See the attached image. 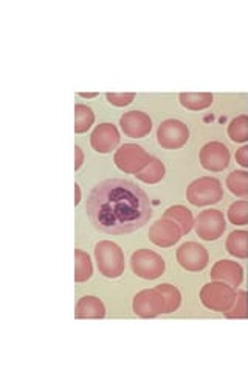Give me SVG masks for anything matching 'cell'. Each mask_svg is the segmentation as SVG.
Listing matches in <instances>:
<instances>
[{
	"mask_svg": "<svg viewBox=\"0 0 248 374\" xmlns=\"http://www.w3.org/2000/svg\"><path fill=\"white\" fill-rule=\"evenodd\" d=\"M86 213L95 230L121 235L142 230L152 217V208L146 192L135 183L112 178L90 191Z\"/></svg>",
	"mask_w": 248,
	"mask_h": 374,
	"instance_id": "1",
	"label": "cell"
},
{
	"mask_svg": "<svg viewBox=\"0 0 248 374\" xmlns=\"http://www.w3.org/2000/svg\"><path fill=\"white\" fill-rule=\"evenodd\" d=\"M95 259L98 270L104 278L117 279L124 273V253L123 250L111 240H101L95 245Z\"/></svg>",
	"mask_w": 248,
	"mask_h": 374,
	"instance_id": "2",
	"label": "cell"
},
{
	"mask_svg": "<svg viewBox=\"0 0 248 374\" xmlns=\"http://www.w3.org/2000/svg\"><path fill=\"white\" fill-rule=\"evenodd\" d=\"M223 197L222 184L218 178L213 176H202L197 178L191 184L188 186L186 198L191 205L202 208L216 205Z\"/></svg>",
	"mask_w": 248,
	"mask_h": 374,
	"instance_id": "3",
	"label": "cell"
},
{
	"mask_svg": "<svg viewBox=\"0 0 248 374\" xmlns=\"http://www.w3.org/2000/svg\"><path fill=\"white\" fill-rule=\"evenodd\" d=\"M236 299L235 289L225 282L213 281L205 284L201 290V301L202 304L214 312L225 314L230 311Z\"/></svg>",
	"mask_w": 248,
	"mask_h": 374,
	"instance_id": "4",
	"label": "cell"
},
{
	"mask_svg": "<svg viewBox=\"0 0 248 374\" xmlns=\"http://www.w3.org/2000/svg\"><path fill=\"white\" fill-rule=\"evenodd\" d=\"M130 268L138 278L146 281H154L159 279L164 273V270H167V264H164V259L160 255H157L155 251L142 248L137 250L135 253H132Z\"/></svg>",
	"mask_w": 248,
	"mask_h": 374,
	"instance_id": "5",
	"label": "cell"
},
{
	"mask_svg": "<svg viewBox=\"0 0 248 374\" xmlns=\"http://www.w3.org/2000/svg\"><path fill=\"white\" fill-rule=\"evenodd\" d=\"M151 159V154L137 144L121 145V147L115 151L113 156L115 166H117L121 172L130 175H137L140 170H143L147 166V162Z\"/></svg>",
	"mask_w": 248,
	"mask_h": 374,
	"instance_id": "6",
	"label": "cell"
},
{
	"mask_svg": "<svg viewBox=\"0 0 248 374\" xmlns=\"http://www.w3.org/2000/svg\"><path fill=\"white\" fill-rule=\"evenodd\" d=\"M189 141V128L181 120H163L157 129V142L164 150H179Z\"/></svg>",
	"mask_w": 248,
	"mask_h": 374,
	"instance_id": "7",
	"label": "cell"
},
{
	"mask_svg": "<svg viewBox=\"0 0 248 374\" xmlns=\"http://www.w3.org/2000/svg\"><path fill=\"white\" fill-rule=\"evenodd\" d=\"M194 230L202 240H218L227 230L225 217L218 209H205L196 217Z\"/></svg>",
	"mask_w": 248,
	"mask_h": 374,
	"instance_id": "8",
	"label": "cell"
},
{
	"mask_svg": "<svg viewBox=\"0 0 248 374\" xmlns=\"http://www.w3.org/2000/svg\"><path fill=\"white\" fill-rule=\"evenodd\" d=\"M132 309H134V314L140 319H155L167 311V303H164V298L160 294L157 287L154 289H146L138 292L134 296V303H132Z\"/></svg>",
	"mask_w": 248,
	"mask_h": 374,
	"instance_id": "9",
	"label": "cell"
},
{
	"mask_svg": "<svg viewBox=\"0 0 248 374\" xmlns=\"http://www.w3.org/2000/svg\"><path fill=\"white\" fill-rule=\"evenodd\" d=\"M177 262L186 272H202L208 265L210 256L203 245L197 242H186L177 250Z\"/></svg>",
	"mask_w": 248,
	"mask_h": 374,
	"instance_id": "10",
	"label": "cell"
},
{
	"mask_svg": "<svg viewBox=\"0 0 248 374\" xmlns=\"http://www.w3.org/2000/svg\"><path fill=\"white\" fill-rule=\"evenodd\" d=\"M198 159L208 172H223L230 166V150L225 144L213 141L203 145Z\"/></svg>",
	"mask_w": 248,
	"mask_h": 374,
	"instance_id": "11",
	"label": "cell"
},
{
	"mask_svg": "<svg viewBox=\"0 0 248 374\" xmlns=\"http://www.w3.org/2000/svg\"><path fill=\"white\" fill-rule=\"evenodd\" d=\"M147 235L149 240H151L154 245L160 248H169L172 245H176L181 235H184V233H181L180 226L176 222L163 217L149 228Z\"/></svg>",
	"mask_w": 248,
	"mask_h": 374,
	"instance_id": "12",
	"label": "cell"
},
{
	"mask_svg": "<svg viewBox=\"0 0 248 374\" xmlns=\"http://www.w3.org/2000/svg\"><path fill=\"white\" fill-rule=\"evenodd\" d=\"M123 133L132 139H143L152 129V119L143 111L124 112L120 119Z\"/></svg>",
	"mask_w": 248,
	"mask_h": 374,
	"instance_id": "13",
	"label": "cell"
},
{
	"mask_svg": "<svg viewBox=\"0 0 248 374\" xmlns=\"http://www.w3.org/2000/svg\"><path fill=\"white\" fill-rule=\"evenodd\" d=\"M120 133L113 124H101L98 125L92 136H90V145L96 153H111L118 147Z\"/></svg>",
	"mask_w": 248,
	"mask_h": 374,
	"instance_id": "14",
	"label": "cell"
},
{
	"mask_svg": "<svg viewBox=\"0 0 248 374\" xmlns=\"http://www.w3.org/2000/svg\"><path fill=\"white\" fill-rule=\"evenodd\" d=\"M211 279L225 282L231 287H239L244 281V268L235 261H219L211 268Z\"/></svg>",
	"mask_w": 248,
	"mask_h": 374,
	"instance_id": "15",
	"label": "cell"
},
{
	"mask_svg": "<svg viewBox=\"0 0 248 374\" xmlns=\"http://www.w3.org/2000/svg\"><path fill=\"white\" fill-rule=\"evenodd\" d=\"M106 316V307L98 296H82L74 307V319L77 320H103Z\"/></svg>",
	"mask_w": 248,
	"mask_h": 374,
	"instance_id": "16",
	"label": "cell"
},
{
	"mask_svg": "<svg viewBox=\"0 0 248 374\" xmlns=\"http://www.w3.org/2000/svg\"><path fill=\"white\" fill-rule=\"evenodd\" d=\"M163 217L169 218V220H172V222H176L180 226V230H181V233H184V235L188 234L194 228L196 218L193 217V213L188 208L181 206V205L168 208L167 210H164Z\"/></svg>",
	"mask_w": 248,
	"mask_h": 374,
	"instance_id": "17",
	"label": "cell"
},
{
	"mask_svg": "<svg viewBox=\"0 0 248 374\" xmlns=\"http://www.w3.org/2000/svg\"><path fill=\"white\" fill-rule=\"evenodd\" d=\"M179 100L181 107L189 111H202L211 107L214 95L210 92H181Z\"/></svg>",
	"mask_w": 248,
	"mask_h": 374,
	"instance_id": "18",
	"label": "cell"
},
{
	"mask_svg": "<svg viewBox=\"0 0 248 374\" xmlns=\"http://www.w3.org/2000/svg\"><path fill=\"white\" fill-rule=\"evenodd\" d=\"M225 248L231 256L237 259L248 257V231H233L227 239Z\"/></svg>",
	"mask_w": 248,
	"mask_h": 374,
	"instance_id": "19",
	"label": "cell"
},
{
	"mask_svg": "<svg viewBox=\"0 0 248 374\" xmlns=\"http://www.w3.org/2000/svg\"><path fill=\"white\" fill-rule=\"evenodd\" d=\"M164 173H167V169H164L163 162L159 158L152 156V159L147 162V166L143 170H140L135 176L146 184H157L163 180Z\"/></svg>",
	"mask_w": 248,
	"mask_h": 374,
	"instance_id": "20",
	"label": "cell"
},
{
	"mask_svg": "<svg viewBox=\"0 0 248 374\" xmlns=\"http://www.w3.org/2000/svg\"><path fill=\"white\" fill-rule=\"evenodd\" d=\"M94 274L90 256L82 250H74V282H86Z\"/></svg>",
	"mask_w": 248,
	"mask_h": 374,
	"instance_id": "21",
	"label": "cell"
},
{
	"mask_svg": "<svg viewBox=\"0 0 248 374\" xmlns=\"http://www.w3.org/2000/svg\"><path fill=\"white\" fill-rule=\"evenodd\" d=\"M228 191L237 198L248 200V172L245 170H235L227 176Z\"/></svg>",
	"mask_w": 248,
	"mask_h": 374,
	"instance_id": "22",
	"label": "cell"
},
{
	"mask_svg": "<svg viewBox=\"0 0 248 374\" xmlns=\"http://www.w3.org/2000/svg\"><path fill=\"white\" fill-rule=\"evenodd\" d=\"M95 122V114L92 108H89L87 105L77 103L74 105V133L82 134L87 133L90 127Z\"/></svg>",
	"mask_w": 248,
	"mask_h": 374,
	"instance_id": "23",
	"label": "cell"
},
{
	"mask_svg": "<svg viewBox=\"0 0 248 374\" xmlns=\"http://www.w3.org/2000/svg\"><path fill=\"white\" fill-rule=\"evenodd\" d=\"M228 137L236 144L248 142V116L241 114L236 119L230 122L228 125Z\"/></svg>",
	"mask_w": 248,
	"mask_h": 374,
	"instance_id": "24",
	"label": "cell"
},
{
	"mask_svg": "<svg viewBox=\"0 0 248 374\" xmlns=\"http://www.w3.org/2000/svg\"><path fill=\"white\" fill-rule=\"evenodd\" d=\"M230 320H242L248 319V294L245 290L236 292V299L233 306L230 307V311L223 314Z\"/></svg>",
	"mask_w": 248,
	"mask_h": 374,
	"instance_id": "25",
	"label": "cell"
},
{
	"mask_svg": "<svg viewBox=\"0 0 248 374\" xmlns=\"http://www.w3.org/2000/svg\"><path fill=\"white\" fill-rule=\"evenodd\" d=\"M157 290L163 295L164 303H167V311H164V314L176 312L181 304L180 290L177 287L171 286V284H160V286H157Z\"/></svg>",
	"mask_w": 248,
	"mask_h": 374,
	"instance_id": "26",
	"label": "cell"
},
{
	"mask_svg": "<svg viewBox=\"0 0 248 374\" xmlns=\"http://www.w3.org/2000/svg\"><path fill=\"white\" fill-rule=\"evenodd\" d=\"M228 220L237 226L248 225V200L235 201L228 208Z\"/></svg>",
	"mask_w": 248,
	"mask_h": 374,
	"instance_id": "27",
	"label": "cell"
},
{
	"mask_svg": "<svg viewBox=\"0 0 248 374\" xmlns=\"http://www.w3.org/2000/svg\"><path fill=\"white\" fill-rule=\"evenodd\" d=\"M106 99L111 105H113V107H120L121 108V107H128V105H130L132 102H134L135 94L134 92H121V94L107 92Z\"/></svg>",
	"mask_w": 248,
	"mask_h": 374,
	"instance_id": "28",
	"label": "cell"
},
{
	"mask_svg": "<svg viewBox=\"0 0 248 374\" xmlns=\"http://www.w3.org/2000/svg\"><path fill=\"white\" fill-rule=\"evenodd\" d=\"M236 161H237V164H241L242 167L248 169V145H244V147H241L236 151Z\"/></svg>",
	"mask_w": 248,
	"mask_h": 374,
	"instance_id": "29",
	"label": "cell"
},
{
	"mask_svg": "<svg viewBox=\"0 0 248 374\" xmlns=\"http://www.w3.org/2000/svg\"><path fill=\"white\" fill-rule=\"evenodd\" d=\"M82 164H84V151L79 145H74V172H78Z\"/></svg>",
	"mask_w": 248,
	"mask_h": 374,
	"instance_id": "30",
	"label": "cell"
},
{
	"mask_svg": "<svg viewBox=\"0 0 248 374\" xmlns=\"http://www.w3.org/2000/svg\"><path fill=\"white\" fill-rule=\"evenodd\" d=\"M81 201V186L78 183H74V206H78Z\"/></svg>",
	"mask_w": 248,
	"mask_h": 374,
	"instance_id": "31",
	"label": "cell"
},
{
	"mask_svg": "<svg viewBox=\"0 0 248 374\" xmlns=\"http://www.w3.org/2000/svg\"><path fill=\"white\" fill-rule=\"evenodd\" d=\"M78 95L82 97V99H95V97L98 95V92H79Z\"/></svg>",
	"mask_w": 248,
	"mask_h": 374,
	"instance_id": "32",
	"label": "cell"
}]
</instances>
